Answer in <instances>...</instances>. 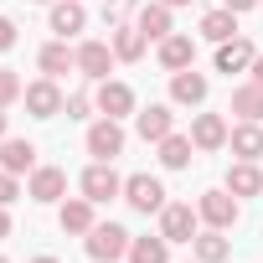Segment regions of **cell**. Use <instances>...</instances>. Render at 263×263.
<instances>
[{
	"instance_id": "cell-22",
	"label": "cell",
	"mask_w": 263,
	"mask_h": 263,
	"mask_svg": "<svg viewBox=\"0 0 263 263\" xmlns=\"http://www.w3.org/2000/svg\"><path fill=\"white\" fill-rule=\"evenodd\" d=\"M135 26H140L150 42H165V36H171V6H165V0H150V6H140Z\"/></svg>"
},
{
	"instance_id": "cell-5",
	"label": "cell",
	"mask_w": 263,
	"mask_h": 263,
	"mask_svg": "<svg viewBox=\"0 0 263 263\" xmlns=\"http://www.w3.org/2000/svg\"><path fill=\"white\" fill-rule=\"evenodd\" d=\"M124 191V181H119V171H114V160H93L88 171H83V196L98 206V201H114Z\"/></svg>"
},
{
	"instance_id": "cell-18",
	"label": "cell",
	"mask_w": 263,
	"mask_h": 263,
	"mask_svg": "<svg viewBox=\"0 0 263 263\" xmlns=\"http://www.w3.org/2000/svg\"><path fill=\"white\" fill-rule=\"evenodd\" d=\"M0 171L31 176V171H36V145H31V140H6V145H0Z\"/></svg>"
},
{
	"instance_id": "cell-3",
	"label": "cell",
	"mask_w": 263,
	"mask_h": 263,
	"mask_svg": "<svg viewBox=\"0 0 263 263\" xmlns=\"http://www.w3.org/2000/svg\"><path fill=\"white\" fill-rule=\"evenodd\" d=\"M196 232H201V212L186 206V201H165V212H160V237H165V242H191Z\"/></svg>"
},
{
	"instance_id": "cell-21",
	"label": "cell",
	"mask_w": 263,
	"mask_h": 263,
	"mask_svg": "<svg viewBox=\"0 0 263 263\" xmlns=\"http://www.w3.org/2000/svg\"><path fill=\"white\" fill-rule=\"evenodd\" d=\"M227 191L242 201V196H263V171H258V160H237L232 171H227Z\"/></svg>"
},
{
	"instance_id": "cell-42",
	"label": "cell",
	"mask_w": 263,
	"mask_h": 263,
	"mask_svg": "<svg viewBox=\"0 0 263 263\" xmlns=\"http://www.w3.org/2000/svg\"><path fill=\"white\" fill-rule=\"evenodd\" d=\"M42 6H47V0H42Z\"/></svg>"
},
{
	"instance_id": "cell-12",
	"label": "cell",
	"mask_w": 263,
	"mask_h": 263,
	"mask_svg": "<svg viewBox=\"0 0 263 263\" xmlns=\"http://www.w3.org/2000/svg\"><path fill=\"white\" fill-rule=\"evenodd\" d=\"M253 57H258V52H253V42H248L242 31H237L232 42H217V72H227V78H232V72H248Z\"/></svg>"
},
{
	"instance_id": "cell-11",
	"label": "cell",
	"mask_w": 263,
	"mask_h": 263,
	"mask_svg": "<svg viewBox=\"0 0 263 263\" xmlns=\"http://www.w3.org/2000/svg\"><path fill=\"white\" fill-rule=\"evenodd\" d=\"M26 196H31V201H42V206H47V201H62V196H67V171H57V165H36V171H31Z\"/></svg>"
},
{
	"instance_id": "cell-25",
	"label": "cell",
	"mask_w": 263,
	"mask_h": 263,
	"mask_svg": "<svg viewBox=\"0 0 263 263\" xmlns=\"http://www.w3.org/2000/svg\"><path fill=\"white\" fill-rule=\"evenodd\" d=\"M232 114L248 119V124H263V88L248 78L242 88H232Z\"/></svg>"
},
{
	"instance_id": "cell-28",
	"label": "cell",
	"mask_w": 263,
	"mask_h": 263,
	"mask_svg": "<svg viewBox=\"0 0 263 263\" xmlns=\"http://www.w3.org/2000/svg\"><path fill=\"white\" fill-rule=\"evenodd\" d=\"M129 263H171V242L165 237H135L129 242Z\"/></svg>"
},
{
	"instance_id": "cell-29",
	"label": "cell",
	"mask_w": 263,
	"mask_h": 263,
	"mask_svg": "<svg viewBox=\"0 0 263 263\" xmlns=\"http://www.w3.org/2000/svg\"><path fill=\"white\" fill-rule=\"evenodd\" d=\"M21 93H26V83H21V78H16L11 67H0V108H11V103H16Z\"/></svg>"
},
{
	"instance_id": "cell-1",
	"label": "cell",
	"mask_w": 263,
	"mask_h": 263,
	"mask_svg": "<svg viewBox=\"0 0 263 263\" xmlns=\"http://www.w3.org/2000/svg\"><path fill=\"white\" fill-rule=\"evenodd\" d=\"M129 237L119 222H93V232H88V258L93 263H119V258H129Z\"/></svg>"
},
{
	"instance_id": "cell-32",
	"label": "cell",
	"mask_w": 263,
	"mask_h": 263,
	"mask_svg": "<svg viewBox=\"0 0 263 263\" xmlns=\"http://www.w3.org/2000/svg\"><path fill=\"white\" fill-rule=\"evenodd\" d=\"M16 196H21V181H16L11 171H0V206H11Z\"/></svg>"
},
{
	"instance_id": "cell-13",
	"label": "cell",
	"mask_w": 263,
	"mask_h": 263,
	"mask_svg": "<svg viewBox=\"0 0 263 263\" xmlns=\"http://www.w3.org/2000/svg\"><path fill=\"white\" fill-rule=\"evenodd\" d=\"M191 145L206 150V155L222 150V145H227V119H222V114H196V119H191Z\"/></svg>"
},
{
	"instance_id": "cell-10",
	"label": "cell",
	"mask_w": 263,
	"mask_h": 263,
	"mask_svg": "<svg viewBox=\"0 0 263 263\" xmlns=\"http://www.w3.org/2000/svg\"><path fill=\"white\" fill-rule=\"evenodd\" d=\"M114 62H119V57H114L108 42H83V47H78V72L93 78V83H103V78L114 72Z\"/></svg>"
},
{
	"instance_id": "cell-27",
	"label": "cell",
	"mask_w": 263,
	"mask_h": 263,
	"mask_svg": "<svg viewBox=\"0 0 263 263\" xmlns=\"http://www.w3.org/2000/svg\"><path fill=\"white\" fill-rule=\"evenodd\" d=\"M191 150H196L191 135H165V140H160V165H165V171H186V165H191Z\"/></svg>"
},
{
	"instance_id": "cell-23",
	"label": "cell",
	"mask_w": 263,
	"mask_h": 263,
	"mask_svg": "<svg viewBox=\"0 0 263 263\" xmlns=\"http://www.w3.org/2000/svg\"><path fill=\"white\" fill-rule=\"evenodd\" d=\"M36 62H42V72H47V78H62V72H72V67H78V47H67V42L57 36V42H47V47H42V57H36Z\"/></svg>"
},
{
	"instance_id": "cell-24",
	"label": "cell",
	"mask_w": 263,
	"mask_h": 263,
	"mask_svg": "<svg viewBox=\"0 0 263 263\" xmlns=\"http://www.w3.org/2000/svg\"><path fill=\"white\" fill-rule=\"evenodd\" d=\"M108 47H114L119 62H140L145 47H150V36H145L140 26H114V42H108Z\"/></svg>"
},
{
	"instance_id": "cell-17",
	"label": "cell",
	"mask_w": 263,
	"mask_h": 263,
	"mask_svg": "<svg viewBox=\"0 0 263 263\" xmlns=\"http://www.w3.org/2000/svg\"><path fill=\"white\" fill-rule=\"evenodd\" d=\"M227 145H232L237 160H258V155H263V124H248V119L232 124V129H227Z\"/></svg>"
},
{
	"instance_id": "cell-2",
	"label": "cell",
	"mask_w": 263,
	"mask_h": 263,
	"mask_svg": "<svg viewBox=\"0 0 263 263\" xmlns=\"http://www.w3.org/2000/svg\"><path fill=\"white\" fill-rule=\"evenodd\" d=\"M196 212H201V222L206 227H237V217H242V201L222 186V191H201V201H196Z\"/></svg>"
},
{
	"instance_id": "cell-30",
	"label": "cell",
	"mask_w": 263,
	"mask_h": 263,
	"mask_svg": "<svg viewBox=\"0 0 263 263\" xmlns=\"http://www.w3.org/2000/svg\"><path fill=\"white\" fill-rule=\"evenodd\" d=\"M129 11H135V0H103V21H108V26H124Z\"/></svg>"
},
{
	"instance_id": "cell-40",
	"label": "cell",
	"mask_w": 263,
	"mask_h": 263,
	"mask_svg": "<svg viewBox=\"0 0 263 263\" xmlns=\"http://www.w3.org/2000/svg\"><path fill=\"white\" fill-rule=\"evenodd\" d=\"M0 263H6V253H0Z\"/></svg>"
},
{
	"instance_id": "cell-26",
	"label": "cell",
	"mask_w": 263,
	"mask_h": 263,
	"mask_svg": "<svg viewBox=\"0 0 263 263\" xmlns=\"http://www.w3.org/2000/svg\"><path fill=\"white\" fill-rule=\"evenodd\" d=\"M201 36H206V42H232V36H237V11H227V6L206 11V16H201Z\"/></svg>"
},
{
	"instance_id": "cell-9",
	"label": "cell",
	"mask_w": 263,
	"mask_h": 263,
	"mask_svg": "<svg viewBox=\"0 0 263 263\" xmlns=\"http://www.w3.org/2000/svg\"><path fill=\"white\" fill-rule=\"evenodd\" d=\"M135 129H140V140H145V145H160L165 135H176V114H171L165 103H150V108L135 114Z\"/></svg>"
},
{
	"instance_id": "cell-6",
	"label": "cell",
	"mask_w": 263,
	"mask_h": 263,
	"mask_svg": "<svg viewBox=\"0 0 263 263\" xmlns=\"http://www.w3.org/2000/svg\"><path fill=\"white\" fill-rule=\"evenodd\" d=\"M88 155H93V160H114V155H124V124H119V119H98V124H88Z\"/></svg>"
},
{
	"instance_id": "cell-34",
	"label": "cell",
	"mask_w": 263,
	"mask_h": 263,
	"mask_svg": "<svg viewBox=\"0 0 263 263\" xmlns=\"http://www.w3.org/2000/svg\"><path fill=\"white\" fill-rule=\"evenodd\" d=\"M248 78H253V83H258V88H263V52H258V57H253V67H248Z\"/></svg>"
},
{
	"instance_id": "cell-15",
	"label": "cell",
	"mask_w": 263,
	"mask_h": 263,
	"mask_svg": "<svg viewBox=\"0 0 263 263\" xmlns=\"http://www.w3.org/2000/svg\"><path fill=\"white\" fill-rule=\"evenodd\" d=\"M191 62H196V42L181 36V31H171V36L160 42V67H165V72H186Z\"/></svg>"
},
{
	"instance_id": "cell-35",
	"label": "cell",
	"mask_w": 263,
	"mask_h": 263,
	"mask_svg": "<svg viewBox=\"0 0 263 263\" xmlns=\"http://www.w3.org/2000/svg\"><path fill=\"white\" fill-rule=\"evenodd\" d=\"M222 6H227V11H237V16H242V11H253V6H258V0H222Z\"/></svg>"
},
{
	"instance_id": "cell-4",
	"label": "cell",
	"mask_w": 263,
	"mask_h": 263,
	"mask_svg": "<svg viewBox=\"0 0 263 263\" xmlns=\"http://www.w3.org/2000/svg\"><path fill=\"white\" fill-rule=\"evenodd\" d=\"M21 98H26V114H31V119H57L62 103H67L62 88H57V78H36V83H26Z\"/></svg>"
},
{
	"instance_id": "cell-20",
	"label": "cell",
	"mask_w": 263,
	"mask_h": 263,
	"mask_svg": "<svg viewBox=\"0 0 263 263\" xmlns=\"http://www.w3.org/2000/svg\"><path fill=\"white\" fill-rule=\"evenodd\" d=\"M191 253H196L201 263H227V258H232V242H227L222 227H206V232L191 237Z\"/></svg>"
},
{
	"instance_id": "cell-7",
	"label": "cell",
	"mask_w": 263,
	"mask_h": 263,
	"mask_svg": "<svg viewBox=\"0 0 263 263\" xmlns=\"http://www.w3.org/2000/svg\"><path fill=\"white\" fill-rule=\"evenodd\" d=\"M124 201L135 206V212H145V217L150 212H165V186L155 176H129L124 181Z\"/></svg>"
},
{
	"instance_id": "cell-41",
	"label": "cell",
	"mask_w": 263,
	"mask_h": 263,
	"mask_svg": "<svg viewBox=\"0 0 263 263\" xmlns=\"http://www.w3.org/2000/svg\"><path fill=\"white\" fill-rule=\"evenodd\" d=\"M258 6H263V0H258Z\"/></svg>"
},
{
	"instance_id": "cell-14",
	"label": "cell",
	"mask_w": 263,
	"mask_h": 263,
	"mask_svg": "<svg viewBox=\"0 0 263 263\" xmlns=\"http://www.w3.org/2000/svg\"><path fill=\"white\" fill-rule=\"evenodd\" d=\"M47 26L67 42V36H78L83 26H88V11H83V0H52V16H47Z\"/></svg>"
},
{
	"instance_id": "cell-39",
	"label": "cell",
	"mask_w": 263,
	"mask_h": 263,
	"mask_svg": "<svg viewBox=\"0 0 263 263\" xmlns=\"http://www.w3.org/2000/svg\"><path fill=\"white\" fill-rule=\"evenodd\" d=\"M0 135H6V108H0Z\"/></svg>"
},
{
	"instance_id": "cell-33",
	"label": "cell",
	"mask_w": 263,
	"mask_h": 263,
	"mask_svg": "<svg viewBox=\"0 0 263 263\" xmlns=\"http://www.w3.org/2000/svg\"><path fill=\"white\" fill-rule=\"evenodd\" d=\"M11 47H16V21L0 16V52H11Z\"/></svg>"
},
{
	"instance_id": "cell-8",
	"label": "cell",
	"mask_w": 263,
	"mask_h": 263,
	"mask_svg": "<svg viewBox=\"0 0 263 263\" xmlns=\"http://www.w3.org/2000/svg\"><path fill=\"white\" fill-rule=\"evenodd\" d=\"M93 103H98V114H103V119H124V114H135V88L103 78V83H98V93H93Z\"/></svg>"
},
{
	"instance_id": "cell-36",
	"label": "cell",
	"mask_w": 263,
	"mask_h": 263,
	"mask_svg": "<svg viewBox=\"0 0 263 263\" xmlns=\"http://www.w3.org/2000/svg\"><path fill=\"white\" fill-rule=\"evenodd\" d=\"M0 237H11V212L0 206Z\"/></svg>"
},
{
	"instance_id": "cell-43",
	"label": "cell",
	"mask_w": 263,
	"mask_h": 263,
	"mask_svg": "<svg viewBox=\"0 0 263 263\" xmlns=\"http://www.w3.org/2000/svg\"><path fill=\"white\" fill-rule=\"evenodd\" d=\"M196 263H201V258H196Z\"/></svg>"
},
{
	"instance_id": "cell-38",
	"label": "cell",
	"mask_w": 263,
	"mask_h": 263,
	"mask_svg": "<svg viewBox=\"0 0 263 263\" xmlns=\"http://www.w3.org/2000/svg\"><path fill=\"white\" fill-rule=\"evenodd\" d=\"M165 6H171V11H176V6H191V0H165Z\"/></svg>"
},
{
	"instance_id": "cell-19",
	"label": "cell",
	"mask_w": 263,
	"mask_h": 263,
	"mask_svg": "<svg viewBox=\"0 0 263 263\" xmlns=\"http://www.w3.org/2000/svg\"><path fill=\"white\" fill-rule=\"evenodd\" d=\"M57 222H62V232H83V237H88L98 217H93V201H88V196H72V201L57 206Z\"/></svg>"
},
{
	"instance_id": "cell-31",
	"label": "cell",
	"mask_w": 263,
	"mask_h": 263,
	"mask_svg": "<svg viewBox=\"0 0 263 263\" xmlns=\"http://www.w3.org/2000/svg\"><path fill=\"white\" fill-rule=\"evenodd\" d=\"M88 108H93V98H88V93H72V98L62 103V114H67V119H88Z\"/></svg>"
},
{
	"instance_id": "cell-37",
	"label": "cell",
	"mask_w": 263,
	"mask_h": 263,
	"mask_svg": "<svg viewBox=\"0 0 263 263\" xmlns=\"http://www.w3.org/2000/svg\"><path fill=\"white\" fill-rule=\"evenodd\" d=\"M31 263H62V258H52V253H42V258H31Z\"/></svg>"
},
{
	"instance_id": "cell-16",
	"label": "cell",
	"mask_w": 263,
	"mask_h": 263,
	"mask_svg": "<svg viewBox=\"0 0 263 263\" xmlns=\"http://www.w3.org/2000/svg\"><path fill=\"white\" fill-rule=\"evenodd\" d=\"M171 98H176V103H186V108L206 103V72H196V67L171 72Z\"/></svg>"
}]
</instances>
